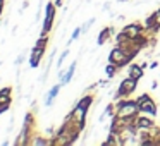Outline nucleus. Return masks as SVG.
<instances>
[{"label": "nucleus", "instance_id": "18", "mask_svg": "<svg viewBox=\"0 0 160 146\" xmlns=\"http://www.w3.org/2000/svg\"><path fill=\"white\" fill-rule=\"evenodd\" d=\"M55 55H57V50H52V53L48 55V64H47V67H45V71H43V74H42V77H40V81H45L47 77H48V72H50V67H52V62H53V59H55Z\"/></svg>", "mask_w": 160, "mask_h": 146}, {"label": "nucleus", "instance_id": "24", "mask_svg": "<svg viewBox=\"0 0 160 146\" xmlns=\"http://www.w3.org/2000/svg\"><path fill=\"white\" fill-rule=\"evenodd\" d=\"M0 93H2V95H12V88L11 86H5V88L0 90Z\"/></svg>", "mask_w": 160, "mask_h": 146}, {"label": "nucleus", "instance_id": "9", "mask_svg": "<svg viewBox=\"0 0 160 146\" xmlns=\"http://www.w3.org/2000/svg\"><path fill=\"white\" fill-rule=\"evenodd\" d=\"M76 67H78V60H74L72 64L69 66V69L64 72L62 69H59V77H60V83H62V86H66V84L71 83V79H72L74 72H76Z\"/></svg>", "mask_w": 160, "mask_h": 146}, {"label": "nucleus", "instance_id": "6", "mask_svg": "<svg viewBox=\"0 0 160 146\" xmlns=\"http://www.w3.org/2000/svg\"><path fill=\"white\" fill-rule=\"evenodd\" d=\"M121 31H124L129 38H138L139 35H143V33H145V24H143V22H139V21H134V22L126 24Z\"/></svg>", "mask_w": 160, "mask_h": 146}, {"label": "nucleus", "instance_id": "15", "mask_svg": "<svg viewBox=\"0 0 160 146\" xmlns=\"http://www.w3.org/2000/svg\"><path fill=\"white\" fill-rule=\"evenodd\" d=\"M12 105V95H2L0 93V115L5 114V112L11 108Z\"/></svg>", "mask_w": 160, "mask_h": 146}, {"label": "nucleus", "instance_id": "2", "mask_svg": "<svg viewBox=\"0 0 160 146\" xmlns=\"http://www.w3.org/2000/svg\"><path fill=\"white\" fill-rule=\"evenodd\" d=\"M136 88H138V79H132V77L126 76L124 79H122V83L119 84L117 93H115V96H114V101L121 100V98L131 96V95L136 91Z\"/></svg>", "mask_w": 160, "mask_h": 146}, {"label": "nucleus", "instance_id": "21", "mask_svg": "<svg viewBox=\"0 0 160 146\" xmlns=\"http://www.w3.org/2000/svg\"><path fill=\"white\" fill-rule=\"evenodd\" d=\"M95 24V17H91V19H88V21L86 22H84V24L83 26H81V31H83V35H86V33L88 31H90V28H91V26H93Z\"/></svg>", "mask_w": 160, "mask_h": 146}, {"label": "nucleus", "instance_id": "14", "mask_svg": "<svg viewBox=\"0 0 160 146\" xmlns=\"http://www.w3.org/2000/svg\"><path fill=\"white\" fill-rule=\"evenodd\" d=\"M60 88H62V83L55 84V86H52L48 90V93H47V96H45V105H47V107H52V105H53V101H55V98H57V95H59Z\"/></svg>", "mask_w": 160, "mask_h": 146}, {"label": "nucleus", "instance_id": "23", "mask_svg": "<svg viewBox=\"0 0 160 146\" xmlns=\"http://www.w3.org/2000/svg\"><path fill=\"white\" fill-rule=\"evenodd\" d=\"M67 55H69V48H66V50H64L62 53H60L59 60H57V66H59V69H60V67H62V62H64V60H66V57H67Z\"/></svg>", "mask_w": 160, "mask_h": 146}, {"label": "nucleus", "instance_id": "7", "mask_svg": "<svg viewBox=\"0 0 160 146\" xmlns=\"http://www.w3.org/2000/svg\"><path fill=\"white\" fill-rule=\"evenodd\" d=\"M138 107H139V112H141V114H146V115H150V117H153V119L157 117V114H158L157 103H155V100H153L152 96L146 98L145 101H141V103H138Z\"/></svg>", "mask_w": 160, "mask_h": 146}, {"label": "nucleus", "instance_id": "26", "mask_svg": "<svg viewBox=\"0 0 160 146\" xmlns=\"http://www.w3.org/2000/svg\"><path fill=\"white\" fill-rule=\"evenodd\" d=\"M98 86H100V88H108V86H110V81H107V79H105V81H98Z\"/></svg>", "mask_w": 160, "mask_h": 146}, {"label": "nucleus", "instance_id": "29", "mask_svg": "<svg viewBox=\"0 0 160 146\" xmlns=\"http://www.w3.org/2000/svg\"><path fill=\"white\" fill-rule=\"evenodd\" d=\"M110 9V2H107V4H103V11H108Z\"/></svg>", "mask_w": 160, "mask_h": 146}, {"label": "nucleus", "instance_id": "3", "mask_svg": "<svg viewBox=\"0 0 160 146\" xmlns=\"http://www.w3.org/2000/svg\"><path fill=\"white\" fill-rule=\"evenodd\" d=\"M55 12L57 7L53 2H47L45 5V17H43V24H42V33L43 35H50V31L53 29V21H55Z\"/></svg>", "mask_w": 160, "mask_h": 146}, {"label": "nucleus", "instance_id": "25", "mask_svg": "<svg viewBox=\"0 0 160 146\" xmlns=\"http://www.w3.org/2000/svg\"><path fill=\"white\" fill-rule=\"evenodd\" d=\"M24 59H26V55H19L18 59H16V62H14V64H16V67H19V66H21V64L24 62Z\"/></svg>", "mask_w": 160, "mask_h": 146}, {"label": "nucleus", "instance_id": "32", "mask_svg": "<svg viewBox=\"0 0 160 146\" xmlns=\"http://www.w3.org/2000/svg\"><path fill=\"white\" fill-rule=\"evenodd\" d=\"M157 12H158V17H160V7H158V9H157Z\"/></svg>", "mask_w": 160, "mask_h": 146}, {"label": "nucleus", "instance_id": "31", "mask_svg": "<svg viewBox=\"0 0 160 146\" xmlns=\"http://www.w3.org/2000/svg\"><path fill=\"white\" fill-rule=\"evenodd\" d=\"M5 7V0H0V9H4Z\"/></svg>", "mask_w": 160, "mask_h": 146}, {"label": "nucleus", "instance_id": "16", "mask_svg": "<svg viewBox=\"0 0 160 146\" xmlns=\"http://www.w3.org/2000/svg\"><path fill=\"white\" fill-rule=\"evenodd\" d=\"M33 146H52V136L45 138V136H42V134L36 132L35 141H33Z\"/></svg>", "mask_w": 160, "mask_h": 146}, {"label": "nucleus", "instance_id": "20", "mask_svg": "<svg viewBox=\"0 0 160 146\" xmlns=\"http://www.w3.org/2000/svg\"><path fill=\"white\" fill-rule=\"evenodd\" d=\"M48 41H50V38H48V35H40V38L36 40V43H35V46H40V48H47L48 46Z\"/></svg>", "mask_w": 160, "mask_h": 146}, {"label": "nucleus", "instance_id": "12", "mask_svg": "<svg viewBox=\"0 0 160 146\" xmlns=\"http://www.w3.org/2000/svg\"><path fill=\"white\" fill-rule=\"evenodd\" d=\"M126 74H128L129 77H132V79H141L143 76H145V69L141 67V64H129L128 69H126Z\"/></svg>", "mask_w": 160, "mask_h": 146}, {"label": "nucleus", "instance_id": "10", "mask_svg": "<svg viewBox=\"0 0 160 146\" xmlns=\"http://www.w3.org/2000/svg\"><path fill=\"white\" fill-rule=\"evenodd\" d=\"M115 35H117V33H115L114 26H105V28H102V31L98 33L97 43H98V45H105V43H107L112 36H115Z\"/></svg>", "mask_w": 160, "mask_h": 146}, {"label": "nucleus", "instance_id": "4", "mask_svg": "<svg viewBox=\"0 0 160 146\" xmlns=\"http://www.w3.org/2000/svg\"><path fill=\"white\" fill-rule=\"evenodd\" d=\"M108 62L115 64L119 69H122V67H128L129 64H131V59H129V57L124 53V50L119 48V46L115 45L114 48L110 50V53H108Z\"/></svg>", "mask_w": 160, "mask_h": 146}, {"label": "nucleus", "instance_id": "1", "mask_svg": "<svg viewBox=\"0 0 160 146\" xmlns=\"http://www.w3.org/2000/svg\"><path fill=\"white\" fill-rule=\"evenodd\" d=\"M139 114V107L136 100H129V98H121L115 101V115L119 119H134Z\"/></svg>", "mask_w": 160, "mask_h": 146}, {"label": "nucleus", "instance_id": "30", "mask_svg": "<svg viewBox=\"0 0 160 146\" xmlns=\"http://www.w3.org/2000/svg\"><path fill=\"white\" fill-rule=\"evenodd\" d=\"M152 88H153V90H157V88H158V83H157V81H153V84H152Z\"/></svg>", "mask_w": 160, "mask_h": 146}, {"label": "nucleus", "instance_id": "5", "mask_svg": "<svg viewBox=\"0 0 160 146\" xmlns=\"http://www.w3.org/2000/svg\"><path fill=\"white\" fill-rule=\"evenodd\" d=\"M143 24H145V31L146 33H153V35H158L160 33V17H158V12H152L150 16H146L145 21H143Z\"/></svg>", "mask_w": 160, "mask_h": 146}, {"label": "nucleus", "instance_id": "34", "mask_svg": "<svg viewBox=\"0 0 160 146\" xmlns=\"http://www.w3.org/2000/svg\"><path fill=\"white\" fill-rule=\"evenodd\" d=\"M2 11H4V9H0V16H2Z\"/></svg>", "mask_w": 160, "mask_h": 146}, {"label": "nucleus", "instance_id": "22", "mask_svg": "<svg viewBox=\"0 0 160 146\" xmlns=\"http://www.w3.org/2000/svg\"><path fill=\"white\" fill-rule=\"evenodd\" d=\"M83 35V31H81V26L79 28H74V31H72V35H71V40L67 43H71V41H76L78 38H79V36Z\"/></svg>", "mask_w": 160, "mask_h": 146}, {"label": "nucleus", "instance_id": "28", "mask_svg": "<svg viewBox=\"0 0 160 146\" xmlns=\"http://www.w3.org/2000/svg\"><path fill=\"white\" fill-rule=\"evenodd\" d=\"M157 67H158V62H152V64H150V69H157Z\"/></svg>", "mask_w": 160, "mask_h": 146}, {"label": "nucleus", "instance_id": "33", "mask_svg": "<svg viewBox=\"0 0 160 146\" xmlns=\"http://www.w3.org/2000/svg\"><path fill=\"white\" fill-rule=\"evenodd\" d=\"M117 2H129V0H117Z\"/></svg>", "mask_w": 160, "mask_h": 146}, {"label": "nucleus", "instance_id": "11", "mask_svg": "<svg viewBox=\"0 0 160 146\" xmlns=\"http://www.w3.org/2000/svg\"><path fill=\"white\" fill-rule=\"evenodd\" d=\"M153 124H155V122H153V117H150V115H146V114H141V112H139V114L134 117V125L138 129L152 127Z\"/></svg>", "mask_w": 160, "mask_h": 146}, {"label": "nucleus", "instance_id": "13", "mask_svg": "<svg viewBox=\"0 0 160 146\" xmlns=\"http://www.w3.org/2000/svg\"><path fill=\"white\" fill-rule=\"evenodd\" d=\"M93 103H95V95L93 93H86L84 96H81L79 100H78V103L74 105V107H78V108H81V110H86L88 112Z\"/></svg>", "mask_w": 160, "mask_h": 146}, {"label": "nucleus", "instance_id": "27", "mask_svg": "<svg viewBox=\"0 0 160 146\" xmlns=\"http://www.w3.org/2000/svg\"><path fill=\"white\" fill-rule=\"evenodd\" d=\"M53 4H55L57 9H60V7H62V4H64V0H53Z\"/></svg>", "mask_w": 160, "mask_h": 146}, {"label": "nucleus", "instance_id": "19", "mask_svg": "<svg viewBox=\"0 0 160 146\" xmlns=\"http://www.w3.org/2000/svg\"><path fill=\"white\" fill-rule=\"evenodd\" d=\"M105 72H107V77L108 79H112V77H115L119 74V67L115 66V64H107V67H105Z\"/></svg>", "mask_w": 160, "mask_h": 146}, {"label": "nucleus", "instance_id": "17", "mask_svg": "<svg viewBox=\"0 0 160 146\" xmlns=\"http://www.w3.org/2000/svg\"><path fill=\"white\" fill-rule=\"evenodd\" d=\"M114 115H115V103H108L107 107H105V112H103V114L98 115V120L103 122L107 117H114Z\"/></svg>", "mask_w": 160, "mask_h": 146}, {"label": "nucleus", "instance_id": "8", "mask_svg": "<svg viewBox=\"0 0 160 146\" xmlns=\"http://www.w3.org/2000/svg\"><path fill=\"white\" fill-rule=\"evenodd\" d=\"M45 52H47V48H40V46L33 45L31 53H29V67H31V69H36V67L40 66V62H42Z\"/></svg>", "mask_w": 160, "mask_h": 146}]
</instances>
